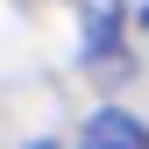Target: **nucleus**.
Masks as SVG:
<instances>
[{
  "label": "nucleus",
  "instance_id": "1",
  "mask_svg": "<svg viewBox=\"0 0 149 149\" xmlns=\"http://www.w3.org/2000/svg\"><path fill=\"white\" fill-rule=\"evenodd\" d=\"M78 149H149V128L128 114V107H100V114L85 121Z\"/></svg>",
  "mask_w": 149,
  "mask_h": 149
},
{
  "label": "nucleus",
  "instance_id": "2",
  "mask_svg": "<svg viewBox=\"0 0 149 149\" xmlns=\"http://www.w3.org/2000/svg\"><path fill=\"white\" fill-rule=\"evenodd\" d=\"M29 149H57V142H29Z\"/></svg>",
  "mask_w": 149,
  "mask_h": 149
},
{
  "label": "nucleus",
  "instance_id": "3",
  "mask_svg": "<svg viewBox=\"0 0 149 149\" xmlns=\"http://www.w3.org/2000/svg\"><path fill=\"white\" fill-rule=\"evenodd\" d=\"M142 29H149V7H142Z\"/></svg>",
  "mask_w": 149,
  "mask_h": 149
}]
</instances>
